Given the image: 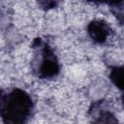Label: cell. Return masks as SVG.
<instances>
[{
  "label": "cell",
  "mask_w": 124,
  "mask_h": 124,
  "mask_svg": "<svg viewBox=\"0 0 124 124\" xmlns=\"http://www.w3.org/2000/svg\"><path fill=\"white\" fill-rule=\"evenodd\" d=\"M33 108L32 99L27 92L14 88L7 94H1L0 113L5 123H23L31 114Z\"/></svg>",
  "instance_id": "1"
},
{
  "label": "cell",
  "mask_w": 124,
  "mask_h": 124,
  "mask_svg": "<svg viewBox=\"0 0 124 124\" xmlns=\"http://www.w3.org/2000/svg\"><path fill=\"white\" fill-rule=\"evenodd\" d=\"M33 46H38L40 48V65L38 67V76L41 78H54L59 73V63L58 60L46 44H44L40 38H37L33 42Z\"/></svg>",
  "instance_id": "2"
},
{
  "label": "cell",
  "mask_w": 124,
  "mask_h": 124,
  "mask_svg": "<svg viewBox=\"0 0 124 124\" xmlns=\"http://www.w3.org/2000/svg\"><path fill=\"white\" fill-rule=\"evenodd\" d=\"M87 32L94 42L103 44L110 34V27L104 20H92L87 26Z\"/></svg>",
  "instance_id": "3"
},
{
  "label": "cell",
  "mask_w": 124,
  "mask_h": 124,
  "mask_svg": "<svg viewBox=\"0 0 124 124\" xmlns=\"http://www.w3.org/2000/svg\"><path fill=\"white\" fill-rule=\"evenodd\" d=\"M109 78L117 88L124 90V66L113 67L110 70Z\"/></svg>",
  "instance_id": "4"
},
{
  "label": "cell",
  "mask_w": 124,
  "mask_h": 124,
  "mask_svg": "<svg viewBox=\"0 0 124 124\" xmlns=\"http://www.w3.org/2000/svg\"><path fill=\"white\" fill-rule=\"evenodd\" d=\"M93 109V113H97V119H95V122H104V123H110V122H116L117 119L114 117V115L107 109H101L100 108L98 109L96 108H91Z\"/></svg>",
  "instance_id": "5"
},
{
  "label": "cell",
  "mask_w": 124,
  "mask_h": 124,
  "mask_svg": "<svg viewBox=\"0 0 124 124\" xmlns=\"http://www.w3.org/2000/svg\"><path fill=\"white\" fill-rule=\"evenodd\" d=\"M58 1L59 0H38L40 6L45 10L53 9L54 7H56Z\"/></svg>",
  "instance_id": "6"
},
{
  "label": "cell",
  "mask_w": 124,
  "mask_h": 124,
  "mask_svg": "<svg viewBox=\"0 0 124 124\" xmlns=\"http://www.w3.org/2000/svg\"><path fill=\"white\" fill-rule=\"evenodd\" d=\"M88 2H94V3H105L110 6H115L118 7L120 6L124 0H87Z\"/></svg>",
  "instance_id": "7"
},
{
  "label": "cell",
  "mask_w": 124,
  "mask_h": 124,
  "mask_svg": "<svg viewBox=\"0 0 124 124\" xmlns=\"http://www.w3.org/2000/svg\"><path fill=\"white\" fill-rule=\"evenodd\" d=\"M121 101H122V104H123V106H124V93L121 95Z\"/></svg>",
  "instance_id": "8"
}]
</instances>
